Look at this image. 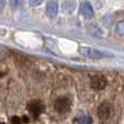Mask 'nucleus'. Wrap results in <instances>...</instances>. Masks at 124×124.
Masks as SVG:
<instances>
[{"instance_id":"obj_10","label":"nucleus","mask_w":124,"mask_h":124,"mask_svg":"<svg viewBox=\"0 0 124 124\" xmlns=\"http://www.w3.org/2000/svg\"><path fill=\"white\" fill-rule=\"evenodd\" d=\"M11 122H12V124H22L23 123V121H22V118H19V116H13V118L11 119Z\"/></svg>"},{"instance_id":"obj_4","label":"nucleus","mask_w":124,"mask_h":124,"mask_svg":"<svg viewBox=\"0 0 124 124\" xmlns=\"http://www.w3.org/2000/svg\"><path fill=\"white\" fill-rule=\"evenodd\" d=\"M97 113H98V116L100 120H107V119L110 116V114H111V106H110L108 102L101 103V105L98 107Z\"/></svg>"},{"instance_id":"obj_6","label":"nucleus","mask_w":124,"mask_h":124,"mask_svg":"<svg viewBox=\"0 0 124 124\" xmlns=\"http://www.w3.org/2000/svg\"><path fill=\"white\" fill-rule=\"evenodd\" d=\"M13 58H14L15 63L21 65V66H27V65H30V63H31L30 60H28L26 57H24L23 54H13Z\"/></svg>"},{"instance_id":"obj_9","label":"nucleus","mask_w":124,"mask_h":124,"mask_svg":"<svg viewBox=\"0 0 124 124\" xmlns=\"http://www.w3.org/2000/svg\"><path fill=\"white\" fill-rule=\"evenodd\" d=\"M116 32L119 34H123L124 35V21L118 24V27H116Z\"/></svg>"},{"instance_id":"obj_8","label":"nucleus","mask_w":124,"mask_h":124,"mask_svg":"<svg viewBox=\"0 0 124 124\" xmlns=\"http://www.w3.org/2000/svg\"><path fill=\"white\" fill-rule=\"evenodd\" d=\"M77 124H92V119L89 116H82L76 120Z\"/></svg>"},{"instance_id":"obj_3","label":"nucleus","mask_w":124,"mask_h":124,"mask_svg":"<svg viewBox=\"0 0 124 124\" xmlns=\"http://www.w3.org/2000/svg\"><path fill=\"white\" fill-rule=\"evenodd\" d=\"M107 86V78L103 75H95L90 79V87L94 90H101Z\"/></svg>"},{"instance_id":"obj_5","label":"nucleus","mask_w":124,"mask_h":124,"mask_svg":"<svg viewBox=\"0 0 124 124\" xmlns=\"http://www.w3.org/2000/svg\"><path fill=\"white\" fill-rule=\"evenodd\" d=\"M82 54L84 56H87V57H90V58H101L102 57V54L95 49H92V48H81L79 49Z\"/></svg>"},{"instance_id":"obj_7","label":"nucleus","mask_w":124,"mask_h":124,"mask_svg":"<svg viewBox=\"0 0 124 124\" xmlns=\"http://www.w3.org/2000/svg\"><path fill=\"white\" fill-rule=\"evenodd\" d=\"M48 13L51 15H54L57 13V4L56 2H49L48 3Z\"/></svg>"},{"instance_id":"obj_1","label":"nucleus","mask_w":124,"mask_h":124,"mask_svg":"<svg viewBox=\"0 0 124 124\" xmlns=\"http://www.w3.org/2000/svg\"><path fill=\"white\" fill-rule=\"evenodd\" d=\"M71 105H72L71 99L66 96H62L57 98V100L54 101V108L58 113H65V112H68L70 110Z\"/></svg>"},{"instance_id":"obj_2","label":"nucleus","mask_w":124,"mask_h":124,"mask_svg":"<svg viewBox=\"0 0 124 124\" xmlns=\"http://www.w3.org/2000/svg\"><path fill=\"white\" fill-rule=\"evenodd\" d=\"M27 109L31 112V114L33 116V118H38L44 112V110H45V106H44V103L40 100L36 99V100H33L28 103Z\"/></svg>"}]
</instances>
